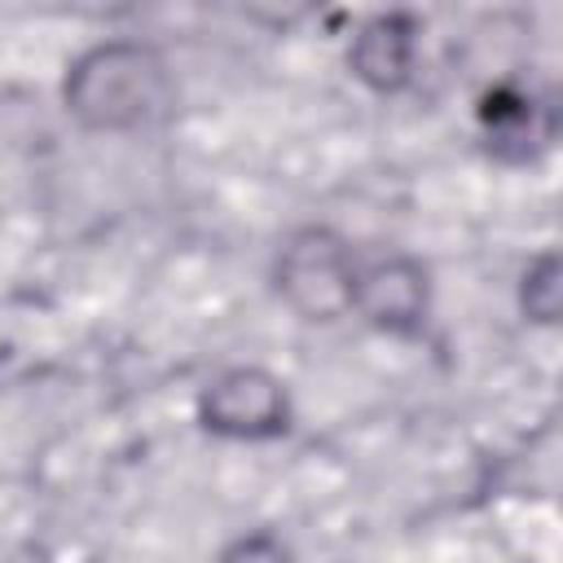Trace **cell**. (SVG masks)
<instances>
[{"label": "cell", "mask_w": 563, "mask_h": 563, "mask_svg": "<svg viewBox=\"0 0 563 563\" xmlns=\"http://www.w3.org/2000/svg\"><path fill=\"white\" fill-rule=\"evenodd\" d=\"M57 101L79 132L136 136L163 128L176 114L180 84L158 44L110 35L66 62Z\"/></svg>", "instance_id": "6da1fadb"}, {"label": "cell", "mask_w": 563, "mask_h": 563, "mask_svg": "<svg viewBox=\"0 0 563 563\" xmlns=\"http://www.w3.org/2000/svg\"><path fill=\"white\" fill-rule=\"evenodd\" d=\"M356 260H361V246H352L343 229L308 220L277 242L268 260V286L295 321L339 325L352 317Z\"/></svg>", "instance_id": "7a4b0ae2"}, {"label": "cell", "mask_w": 563, "mask_h": 563, "mask_svg": "<svg viewBox=\"0 0 563 563\" xmlns=\"http://www.w3.org/2000/svg\"><path fill=\"white\" fill-rule=\"evenodd\" d=\"M194 422L202 435L224 444H273L295 431V396L277 369L238 361L198 387Z\"/></svg>", "instance_id": "3957f363"}, {"label": "cell", "mask_w": 563, "mask_h": 563, "mask_svg": "<svg viewBox=\"0 0 563 563\" xmlns=\"http://www.w3.org/2000/svg\"><path fill=\"white\" fill-rule=\"evenodd\" d=\"M435 312V282L431 264L413 251H374L356 260V282H352V317L369 325L374 334L418 343L431 325Z\"/></svg>", "instance_id": "277c9868"}, {"label": "cell", "mask_w": 563, "mask_h": 563, "mask_svg": "<svg viewBox=\"0 0 563 563\" xmlns=\"http://www.w3.org/2000/svg\"><path fill=\"white\" fill-rule=\"evenodd\" d=\"M475 136L493 163L532 167L559 136V110L545 92L519 79H497L475 101Z\"/></svg>", "instance_id": "5b68a950"}, {"label": "cell", "mask_w": 563, "mask_h": 563, "mask_svg": "<svg viewBox=\"0 0 563 563\" xmlns=\"http://www.w3.org/2000/svg\"><path fill=\"white\" fill-rule=\"evenodd\" d=\"M418 57H422V22L405 9H378L361 18L343 48L347 75L374 97H400L418 75Z\"/></svg>", "instance_id": "8992f818"}, {"label": "cell", "mask_w": 563, "mask_h": 563, "mask_svg": "<svg viewBox=\"0 0 563 563\" xmlns=\"http://www.w3.org/2000/svg\"><path fill=\"white\" fill-rule=\"evenodd\" d=\"M515 308L528 325L554 330L563 317V260L554 246L528 255V264L515 277Z\"/></svg>", "instance_id": "52a82bcc"}, {"label": "cell", "mask_w": 563, "mask_h": 563, "mask_svg": "<svg viewBox=\"0 0 563 563\" xmlns=\"http://www.w3.org/2000/svg\"><path fill=\"white\" fill-rule=\"evenodd\" d=\"M216 563H299L290 541L273 528H246L238 537H229L216 554Z\"/></svg>", "instance_id": "ba28073f"}]
</instances>
